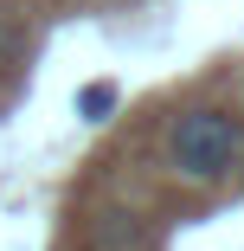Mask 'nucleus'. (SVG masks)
Returning a JSON list of instances; mask_svg holds the SVG:
<instances>
[{"label":"nucleus","mask_w":244,"mask_h":251,"mask_svg":"<svg viewBox=\"0 0 244 251\" xmlns=\"http://www.w3.org/2000/svg\"><path fill=\"white\" fill-rule=\"evenodd\" d=\"M244 161V129L225 110H180L167 123V168L193 187H219L231 168Z\"/></svg>","instance_id":"f257e3e1"},{"label":"nucleus","mask_w":244,"mask_h":251,"mask_svg":"<svg viewBox=\"0 0 244 251\" xmlns=\"http://www.w3.org/2000/svg\"><path fill=\"white\" fill-rule=\"evenodd\" d=\"M77 116H84V123H110V116H116V84H110V77L84 84V90H77Z\"/></svg>","instance_id":"f03ea898"}]
</instances>
